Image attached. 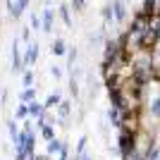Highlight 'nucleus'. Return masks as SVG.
Returning a JSON list of instances; mask_svg holds the SVG:
<instances>
[{"instance_id":"f257e3e1","label":"nucleus","mask_w":160,"mask_h":160,"mask_svg":"<svg viewBox=\"0 0 160 160\" xmlns=\"http://www.w3.org/2000/svg\"><path fill=\"white\" fill-rule=\"evenodd\" d=\"M81 2H84V0H74V5H81Z\"/></svg>"}]
</instances>
